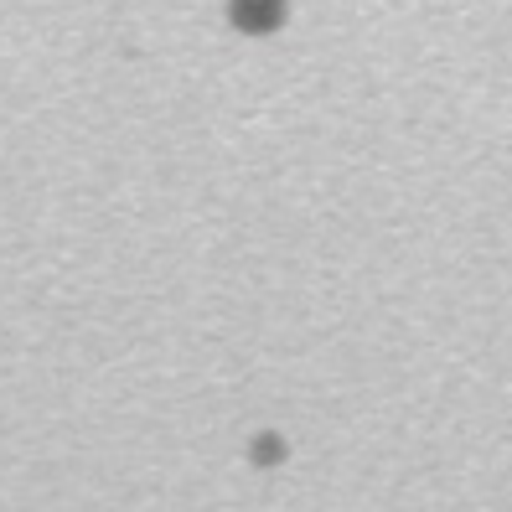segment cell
Listing matches in <instances>:
<instances>
[{"label": "cell", "mask_w": 512, "mask_h": 512, "mask_svg": "<svg viewBox=\"0 0 512 512\" xmlns=\"http://www.w3.org/2000/svg\"><path fill=\"white\" fill-rule=\"evenodd\" d=\"M290 21V0H228V26L244 37H275Z\"/></svg>", "instance_id": "6da1fadb"}, {"label": "cell", "mask_w": 512, "mask_h": 512, "mask_svg": "<svg viewBox=\"0 0 512 512\" xmlns=\"http://www.w3.org/2000/svg\"><path fill=\"white\" fill-rule=\"evenodd\" d=\"M254 461H259V466H264V461L275 466V461H280V440H275V435H269V440L259 435V440H254Z\"/></svg>", "instance_id": "7a4b0ae2"}]
</instances>
